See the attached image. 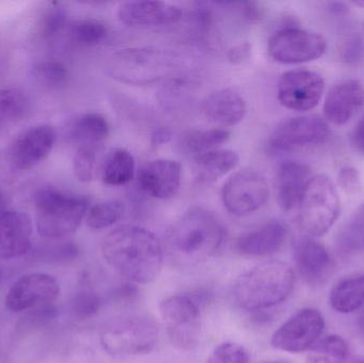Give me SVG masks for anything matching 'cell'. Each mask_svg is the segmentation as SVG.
<instances>
[{
  "label": "cell",
  "mask_w": 364,
  "mask_h": 363,
  "mask_svg": "<svg viewBox=\"0 0 364 363\" xmlns=\"http://www.w3.org/2000/svg\"><path fill=\"white\" fill-rule=\"evenodd\" d=\"M107 264L128 281L140 285L153 283L162 270L164 249L151 230L123 225L111 230L102 242Z\"/></svg>",
  "instance_id": "6da1fadb"
},
{
  "label": "cell",
  "mask_w": 364,
  "mask_h": 363,
  "mask_svg": "<svg viewBox=\"0 0 364 363\" xmlns=\"http://www.w3.org/2000/svg\"><path fill=\"white\" fill-rule=\"evenodd\" d=\"M224 239L220 220L203 207H192L172 224L166 242L173 261L194 266L215 255Z\"/></svg>",
  "instance_id": "7a4b0ae2"
},
{
  "label": "cell",
  "mask_w": 364,
  "mask_h": 363,
  "mask_svg": "<svg viewBox=\"0 0 364 363\" xmlns=\"http://www.w3.org/2000/svg\"><path fill=\"white\" fill-rule=\"evenodd\" d=\"M186 61L181 53L157 47H132L113 53L107 72L129 85H155L183 78Z\"/></svg>",
  "instance_id": "3957f363"
},
{
  "label": "cell",
  "mask_w": 364,
  "mask_h": 363,
  "mask_svg": "<svg viewBox=\"0 0 364 363\" xmlns=\"http://www.w3.org/2000/svg\"><path fill=\"white\" fill-rule=\"evenodd\" d=\"M294 271L286 262L269 260L246 271L233 285L240 308L260 313L284 303L294 288Z\"/></svg>",
  "instance_id": "277c9868"
},
{
  "label": "cell",
  "mask_w": 364,
  "mask_h": 363,
  "mask_svg": "<svg viewBox=\"0 0 364 363\" xmlns=\"http://www.w3.org/2000/svg\"><path fill=\"white\" fill-rule=\"evenodd\" d=\"M34 202L38 234L48 239L63 238L76 232L89 209L87 198L53 187L41 189Z\"/></svg>",
  "instance_id": "5b68a950"
},
{
  "label": "cell",
  "mask_w": 364,
  "mask_h": 363,
  "mask_svg": "<svg viewBox=\"0 0 364 363\" xmlns=\"http://www.w3.org/2000/svg\"><path fill=\"white\" fill-rule=\"evenodd\" d=\"M157 324L146 315H128L113 320L100 334V343L109 355L117 358L153 351L158 340Z\"/></svg>",
  "instance_id": "8992f818"
},
{
  "label": "cell",
  "mask_w": 364,
  "mask_h": 363,
  "mask_svg": "<svg viewBox=\"0 0 364 363\" xmlns=\"http://www.w3.org/2000/svg\"><path fill=\"white\" fill-rule=\"evenodd\" d=\"M207 294H178L162 300L160 315L174 347L192 350L198 343L201 330V307Z\"/></svg>",
  "instance_id": "52a82bcc"
},
{
  "label": "cell",
  "mask_w": 364,
  "mask_h": 363,
  "mask_svg": "<svg viewBox=\"0 0 364 363\" xmlns=\"http://www.w3.org/2000/svg\"><path fill=\"white\" fill-rule=\"evenodd\" d=\"M299 223L307 236H323L337 221L340 200L337 188L325 175L312 176L299 207Z\"/></svg>",
  "instance_id": "ba28073f"
},
{
  "label": "cell",
  "mask_w": 364,
  "mask_h": 363,
  "mask_svg": "<svg viewBox=\"0 0 364 363\" xmlns=\"http://www.w3.org/2000/svg\"><path fill=\"white\" fill-rule=\"evenodd\" d=\"M269 188L261 173L244 168L229 177L222 189V200L231 215L245 217L256 212L269 200Z\"/></svg>",
  "instance_id": "9c48e42d"
},
{
  "label": "cell",
  "mask_w": 364,
  "mask_h": 363,
  "mask_svg": "<svg viewBox=\"0 0 364 363\" xmlns=\"http://www.w3.org/2000/svg\"><path fill=\"white\" fill-rule=\"evenodd\" d=\"M329 134L328 124L318 115L291 117L276 126L269 147L274 153H291L323 144Z\"/></svg>",
  "instance_id": "30bf717a"
},
{
  "label": "cell",
  "mask_w": 364,
  "mask_h": 363,
  "mask_svg": "<svg viewBox=\"0 0 364 363\" xmlns=\"http://www.w3.org/2000/svg\"><path fill=\"white\" fill-rule=\"evenodd\" d=\"M327 42L316 32L287 27L274 33L267 44L272 59L282 64H299L314 61L324 55Z\"/></svg>",
  "instance_id": "8fae6325"
},
{
  "label": "cell",
  "mask_w": 364,
  "mask_h": 363,
  "mask_svg": "<svg viewBox=\"0 0 364 363\" xmlns=\"http://www.w3.org/2000/svg\"><path fill=\"white\" fill-rule=\"evenodd\" d=\"M324 327V318L320 311L303 309L276 330L272 337V345L287 353L308 351L318 342Z\"/></svg>",
  "instance_id": "7c38bea8"
},
{
  "label": "cell",
  "mask_w": 364,
  "mask_h": 363,
  "mask_svg": "<svg viewBox=\"0 0 364 363\" xmlns=\"http://www.w3.org/2000/svg\"><path fill=\"white\" fill-rule=\"evenodd\" d=\"M324 89V79L318 72L304 68L289 70L278 81V100L284 108L304 112L318 106Z\"/></svg>",
  "instance_id": "4fadbf2b"
},
{
  "label": "cell",
  "mask_w": 364,
  "mask_h": 363,
  "mask_svg": "<svg viewBox=\"0 0 364 363\" xmlns=\"http://www.w3.org/2000/svg\"><path fill=\"white\" fill-rule=\"evenodd\" d=\"M60 294V286L50 275L33 273L21 276L9 290L6 307L21 313L38 307L50 306Z\"/></svg>",
  "instance_id": "5bb4252c"
},
{
  "label": "cell",
  "mask_w": 364,
  "mask_h": 363,
  "mask_svg": "<svg viewBox=\"0 0 364 363\" xmlns=\"http://www.w3.org/2000/svg\"><path fill=\"white\" fill-rule=\"evenodd\" d=\"M293 258L299 276L314 287L325 285L335 272L333 257L314 237H301L295 241Z\"/></svg>",
  "instance_id": "9a60e30c"
},
{
  "label": "cell",
  "mask_w": 364,
  "mask_h": 363,
  "mask_svg": "<svg viewBox=\"0 0 364 363\" xmlns=\"http://www.w3.org/2000/svg\"><path fill=\"white\" fill-rule=\"evenodd\" d=\"M55 143V131L47 125L36 126L19 134L10 149L13 166L30 170L50 155Z\"/></svg>",
  "instance_id": "2e32d148"
},
{
  "label": "cell",
  "mask_w": 364,
  "mask_h": 363,
  "mask_svg": "<svg viewBox=\"0 0 364 363\" xmlns=\"http://www.w3.org/2000/svg\"><path fill=\"white\" fill-rule=\"evenodd\" d=\"M179 6L164 1H128L119 6L117 16L129 27L154 28L173 25L182 18Z\"/></svg>",
  "instance_id": "e0dca14e"
},
{
  "label": "cell",
  "mask_w": 364,
  "mask_h": 363,
  "mask_svg": "<svg viewBox=\"0 0 364 363\" xmlns=\"http://www.w3.org/2000/svg\"><path fill=\"white\" fill-rule=\"evenodd\" d=\"M181 166L171 159H157L142 166L138 174V185L147 195L157 200H168L179 190Z\"/></svg>",
  "instance_id": "ac0fdd59"
},
{
  "label": "cell",
  "mask_w": 364,
  "mask_h": 363,
  "mask_svg": "<svg viewBox=\"0 0 364 363\" xmlns=\"http://www.w3.org/2000/svg\"><path fill=\"white\" fill-rule=\"evenodd\" d=\"M32 221L26 212L9 210L0 215V259L23 257L31 247Z\"/></svg>",
  "instance_id": "d6986e66"
},
{
  "label": "cell",
  "mask_w": 364,
  "mask_h": 363,
  "mask_svg": "<svg viewBox=\"0 0 364 363\" xmlns=\"http://www.w3.org/2000/svg\"><path fill=\"white\" fill-rule=\"evenodd\" d=\"M364 106V87L355 79H348L331 87L324 102L325 119L333 125L348 123Z\"/></svg>",
  "instance_id": "ffe728a7"
},
{
  "label": "cell",
  "mask_w": 364,
  "mask_h": 363,
  "mask_svg": "<svg viewBox=\"0 0 364 363\" xmlns=\"http://www.w3.org/2000/svg\"><path fill=\"white\" fill-rule=\"evenodd\" d=\"M311 178V170L303 162L284 161L279 166L276 185L278 204L282 210L299 209Z\"/></svg>",
  "instance_id": "44dd1931"
},
{
  "label": "cell",
  "mask_w": 364,
  "mask_h": 363,
  "mask_svg": "<svg viewBox=\"0 0 364 363\" xmlns=\"http://www.w3.org/2000/svg\"><path fill=\"white\" fill-rule=\"evenodd\" d=\"M287 232L288 230L282 222L271 220L256 229L241 234L235 243V249L242 255L265 257L282 246Z\"/></svg>",
  "instance_id": "7402d4cb"
},
{
  "label": "cell",
  "mask_w": 364,
  "mask_h": 363,
  "mask_svg": "<svg viewBox=\"0 0 364 363\" xmlns=\"http://www.w3.org/2000/svg\"><path fill=\"white\" fill-rule=\"evenodd\" d=\"M205 117L223 127H231L243 121L247 113V104L241 94L232 89L214 92L203 100Z\"/></svg>",
  "instance_id": "603a6c76"
},
{
  "label": "cell",
  "mask_w": 364,
  "mask_h": 363,
  "mask_svg": "<svg viewBox=\"0 0 364 363\" xmlns=\"http://www.w3.org/2000/svg\"><path fill=\"white\" fill-rule=\"evenodd\" d=\"M240 158L231 149L216 148L194 158L196 180L201 185H210L235 170Z\"/></svg>",
  "instance_id": "cb8c5ba5"
},
{
  "label": "cell",
  "mask_w": 364,
  "mask_h": 363,
  "mask_svg": "<svg viewBox=\"0 0 364 363\" xmlns=\"http://www.w3.org/2000/svg\"><path fill=\"white\" fill-rule=\"evenodd\" d=\"M110 134V126L104 115L85 113L77 117L70 127V138L80 147H95Z\"/></svg>",
  "instance_id": "d4e9b609"
},
{
  "label": "cell",
  "mask_w": 364,
  "mask_h": 363,
  "mask_svg": "<svg viewBox=\"0 0 364 363\" xmlns=\"http://www.w3.org/2000/svg\"><path fill=\"white\" fill-rule=\"evenodd\" d=\"M329 302L337 313H348L364 306V274L348 277L338 283L331 290Z\"/></svg>",
  "instance_id": "484cf974"
},
{
  "label": "cell",
  "mask_w": 364,
  "mask_h": 363,
  "mask_svg": "<svg viewBox=\"0 0 364 363\" xmlns=\"http://www.w3.org/2000/svg\"><path fill=\"white\" fill-rule=\"evenodd\" d=\"M136 174V160L127 149L113 151L105 161L102 178L106 185L112 187L127 185Z\"/></svg>",
  "instance_id": "4316f807"
},
{
  "label": "cell",
  "mask_w": 364,
  "mask_h": 363,
  "mask_svg": "<svg viewBox=\"0 0 364 363\" xmlns=\"http://www.w3.org/2000/svg\"><path fill=\"white\" fill-rule=\"evenodd\" d=\"M338 251L344 256L364 254V204L359 206L339 230L336 239Z\"/></svg>",
  "instance_id": "83f0119b"
},
{
  "label": "cell",
  "mask_w": 364,
  "mask_h": 363,
  "mask_svg": "<svg viewBox=\"0 0 364 363\" xmlns=\"http://www.w3.org/2000/svg\"><path fill=\"white\" fill-rule=\"evenodd\" d=\"M68 40L79 47H95L102 44L109 34L106 23L97 19L85 18L68 23Z\"/></svg>",
  "instance_id": "f1b7e54d"
},
{
  "label": "cell",
  "mask_w": 364,
  "mask_h": 363,
  "mask_svg": "<svg viewBox=\"0 0 364 363\" xmlns=\"http://www.w3.org/2000/svg\"><path fill=\"white\" fill-rule=\"evenodd\" d=\"M230 138V132L222 128L194 130L188 132L182 139L181 147L184 153L195 157L213 151L226 143Z\"/></svg>",
  "instance_id": "f546056e"
},
{
  "label": "cell",
  "mask_w": 364,
  "mask_h": 363,
  "mask_svg": "<svg viewBox=\"0 0 364 363\" xmlns=\"http://www.w3.org/2000/svg\"><path fill=\"white\" fill-rule=\"evenodd\" d=\"M348 356V343L337 335L318 341L307 355V363H344Z\"/></svg>",
  "instance_id": "4dcf8cb0"
},
{
  "label": "cell",
  "mask_w": 364,
  "mask_h": 363,
  "mask_svg": "<svg viewBox=\"0 0 364 363\" xmlns=\"http://www.w3.org/2000/svg\"><path fill=\"white\" fill-rule=\"evenodd\" d=\"M34 80L48 89H62L70 80L68 66L58 59H46L34 64L32 68Z\"/></svg>",
  "instance_id": "1f68e13d"
},
{
  "label": "cell",
  "mask_w": 364,
  "mask_h": 363,
  "mask_svg": "<svg viewBox=\"0 0 364 363\" xmlns=\"http://www.w3.org/2000/svg\"><path fill=\"white\" fill-rule=\"evenodd\" d=\"M125 212L126 206L122 200H106L90 209L87 215V224L92 229H105L121 221Z\"/></svg>",
  "instance_id": "d6a6232c"
},
{
  "label": "cell",
  "mask_w": 364,
  "mask_h": 363,
  "mask_svg": "<svg viewBox=\"0 0 364 363\" xmlns=\"http://www.w3.org/2000/svg\"><path fill=\"white\" fill-rule=\"evenodd\" d=\"M30 102L27 95L18 89H0V119L16 121L27 115Z\"/></svg>",
  "instance_id": "836d02e7"
},
{
  "label": "cell",
  "mask_w": 364,
  "mask_h": 363,
  "mask_svg": "<svg viewBox=\"0 0 364 363\" xmlns=\"http://www.w3.org/2000/svg\"><path fill=\"white\" fill-rule=\"evenodd\" d=\"M96 153L94 147H79L73 160L75 176L81 183H90L95 175Z\"/></svg>",
  "instance_id": "e575fe53"
},
{
  "label": "cell",
  "mask_w": 364,
  "mask_h": 363,
  "mask_svg": "<svg viewBox=\"0 0 364 363\" xmlns=\"http://www.w3.org/2000/svg\"><path fill=\"white\" fill-rule=\"evenodd\" d=\"M207 363H250V354L243 345L224 342L213 350Z\"/></svg>",
  "instance_id": "d590c367"
},
{
  "label": "cell",
  "mask_w": 364,
  "mask_h": 363,
  "mask_svg": "<svg viewBox=\"0 0 364 363\" xmlns=\"http://www.w3.org/2000/svg\"><path fill=\"white\" fill-rule=\"evenodd\" d=\"M102 300L93 291H81L75 296L72 304V311L76 319L83 321L90 319L100 311Z\"/></svg>",
  "instance_id": "8d00e7d4"
},
{
  "label": "cell",
  "mask_w": 364,
  "mask_h": 363,
  "mask_svg": "<svg viewBox=\"0 0 364 363\" xmlns=\"http://www.w3.org/2000/svg\"><path fill=\"white\" fill-rule=\"evenodd\" d=\"M66 17H68L66 11L61 6L58 4V6H51L43 18V36L45 38H53V36H57L68 26Z\"/></svg>",
  "instance_id": "74e56055"
},
{
  "label": "cell",
  "mask_w": 364,
  "mask_h": 363,
  "mask_svg": "<svg viewBox=\"0 0 364 363\" xmlns=\"http://www.w3.org/2000/svg\"><path fill=\"white\" fill-rule=\"evenodd\" d=\"M341 59L348 64H357L363 61L364 58V38L361 34L355 33L348 36L342 43Z\"/></svg>",
  "instance_id": "f35d334b"
},
{
  "label": "cell",
  "mask_w": 364,
  "mask_h": 363,
  "mask_svg": "<svg viewBox=\"0 0 364 363\" xmlns=\"http://www.w3.org/2000/svg\"><path fill=\"white\" fill-rule=\"evenodd\" d=\"M338 180L341 189L348 195L357 193L360 189L361 181L358 170L353 166H344L340 170Z\"/></svg>",
  "instance_id": "ab89813d"
},
{
  "label": "cell",
  "mask_w": 364,
  "mask_h": 363,
  "mask_svg": "<svg viewBox=\"0 0 364 363\" xmlns=\"http://www.w3.org/2000/svg\"><path fill=\"white\" fill-rule=\"evenodd\" d=\"M252 48L250 43H240V44L229 48L228 53H227V59L230 63L235 64V65L244 63L250 60V55H252Z\"/></svg>",
  "instance_id": "60d3db41"
},
{
  "label": "cell",
  "mask_w": 364,
  "mask_h": 363,
  "mask_svg": "<svg viewBox=\"0 0 364 363\" xmlns=\"http://www.w3.org/2000/svg\"><path fill=\"white\" fill-rule=\"evenodd\" d=\"M352 145L355 151L364 157V115L353 130Z\"/></svg>",
  "instance_id": "b9f144b4"
},
{
  "label": "cell",
  "mask_w": 364,
  "mask_h": 363,
  "mask_svg": "<svg viewBox=\"0 0 364 363\" xmlns=\"http://www.w3.org/2000/svg\"><path fill=\"white\" fill-rule=\"evenodd\" d=\"M151 138H153V143L155 145L166 144L172 139V134L166 128H161V129H158Z\"/></svg>",
  "instance_id": "7bdbcfd3"
},
{
  "label": "cell",
  "mask_w": 364,
  "mask_h": 363,
  "mask_svg": "<svg viewBox=\"0 0 364 363\" xmlns=\"http://www.w3.org/2000/svg\"><path fill=\"white\" fill-rule=\"evenodd\" d=\"M329 9L337 15H344L348 12V6L343 2H331L329 4Z\"/></svg>",
  "instance_id": "ee69618b"
},
{
  "label": "cell",
  "mask_w": 364,
  "mask_h": 363,
  "mask_svg": "<svg viewBox=\"0 0 364 363\" xmlns=\"http://www.w3.org/2000/svg\"><path fill=\"white\" fill-rule=\"evenodd\" d=\"M6 211H9L8 200H6V195L0 191V215Z\"/></svg>",
  "instance_id": "f6af8a7d"
},
{
  "label": "cell",
  "mask_w": 364,
  "mask_h": 363,
  "mask_svg": "<svg viewBox=\"0 0 364 363\" xmlns=\"http://www.w3.org/2000/svg\"><path fill=\"white\" fill-rule=\"evenodd\" d=\"M358 328L359 332H360V334L363 335L364 338V310L361 313L360 317H359Z\"/></svg>",
  "instance_id": "bcb514c9"
},
{
  "label": "cell",
  "mask_w": 364,
  "mask_h": 363,
  "mask_svg": "<svg viewBox=\"0 0 364 363\" xmlns=\"http://www.w3.org/2000/svg\"><path fill=\"white\" fill-rule=\"evenodd\" d=\"M353 4H354L355 6H361V8H364V0H360V1H355L353 2Z\"/></svg>",
  "instance_id": "7dc6e473"
},
{
  "label": "cell",
  "mask_w": 364,
  "mask_h": 363,
  "mask_svg": "<svg viewBox=\"0 0 364 363\" xmlns=\"http://www.w3.org/2000/svg\"><path fill=\"white\" fill-rule=\"evenodd\" d=\"M267 363H282V362H267Z\"/></svg>",
  "instance_id": "c3c4849f"
},
{
  "label": "cell",
  "mask_w": 364,
  "mask_h": 363,
  "mask_svg": "<svg viewBox=\"0 0 364 363\" xmlns=\"http://www.w3.org/2000/svg\"><path fill=\"white\" fill-rule=\"evenodd\" d=\"M0 278H1V272H0Z\"/></svg>",
  "instance_id": "681fc988"
},
{
  "label": "cell",
  "mask_w": 364,
  "mask_h": 363,
  "mask_svg": "<svg viewBox=\"0 0 364 363\" xmlns=\"http://www.w3.org/2000/svg\"><path fill=\"white\" fill-rule=\"evenodd\" d=\"M1 121H2V119H0V124H1Z\"/></svg>",
  "instance_id": "f907efd6"
},
{
  "label": "cell",
  "mask_w": 364,
  "mask_h": 363,
  "mask_svg": "<svg viewBox=\"0 0 364 363\" xmlns=\"http://www.w3.org/2000/svg\"><path fill=\"white\" fill-rule=\"evenodd\" d=\"M359 363H364V362H359Z\"/></svg>",
  "instance_id": "816d5d0a"
}]
</instances>
